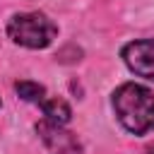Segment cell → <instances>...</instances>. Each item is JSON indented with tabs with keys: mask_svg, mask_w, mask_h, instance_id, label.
<instances>
[{
	"mask_svg": "<svg viewBox=\"0 0 154 154\" xmlns=\"http://www.w3.org/2000/svg\"><path fill=\"white\" fill-rule=\"evenodd\" d=\"M113 111L120 125L132 135H144L154 130V91L142 84H120L113 91Z\"/></svg>",
	"mask_w": 154,
	"mask_h": 154,
	"instance_id": "1",
	"label": "cell"
},
{
	"mask_svg": "<svg viewBox=\"0 0 154 154\" xmlns=\"http://www.w3.org/2000/svg\"><path fill=\"white\" fill-rule=\"evenodd\" d=\"M7 36L24 48H46L58 36V26L43 12H22L7 22Z\"/></svg>",
	"mask_w": 154,
	"mask_h": 154,
	"instance_id": "2",
	"label": "cell"
},
{
	"mask_svg": "<svg viewBox=\"0 0 154 154\" xmlns=\"http://www.w3.org/2000/svg\"><path fill=\"white\" fill-rule=\"evenodd\" d=\"M36 132H38V137L43 140V144L53 154H82V144H79L77 135L70 132V130H65L63 125L41 120L36 125Z\"/></svg>",
	"mask_w": 154,
	"mask_h": 154,
	"instance_id": "3",
	"label": "cell"
},
{
	"mask_svg": "<svg viewBox=\"0 0 154 154\" xmlns=\"http://www.w3.org/2000/svg\"><path fill=\"white\" fill-rule=\"evenodd\" d=\"M123 60L135 75L154 79V38H142V41L128 43L123 48Z\"/></svg>",
	"mask_w": 154,
	"mask_h": 154,
	"instance_id": "4",
	"label": "cell"
},
{
	"mask_svg": "<svg viewBox=\"0 0 154 154\" xmlns=\"http://www.w3.org/2000/svg\"><path fill=\"white\" fill-rule=\"evenodd\" d=\"M41 111H43V120L48 123H55V125H65L70 118H72V108L67 106L65 99H58V96H46L41 103Z\"/></svg>",
	"mask_w": 154,
	"mask_h": 154,
	"instance_id": "5",
	"label": "cell"
},
{
	"mask_svg": "<svg viewBox=\"0 0 154 154\" xmlns=\"http://www.w3.org/2000/svg\"><path fill=\"white\" fill-rule=\"evenodd\" d=\"M14 89H17V94H19L24 101H31V103H41V101L48 96V94H46V87L38 84V82H31V79H22V82H17Z\"/></svg>",
	"mask_w": 154,
	"mask_h": 154,
	"instance_id": "6",
	"label": "cell"
},
{
	"mask_svg": "<svg viewBox=\"0 0 154 154\" xmlns=\"http://www.w3.org/2000/svg\"><path fill=\"white\" fill-rule=\"evenodd\" d=\"M144 154H154V144H149V147L144 149Z\"/></svg>",
	"mask_w": 154,
	"mask_h": 154,
	"instance_id": "7",
	"label": "cell"
}]
</instances>
